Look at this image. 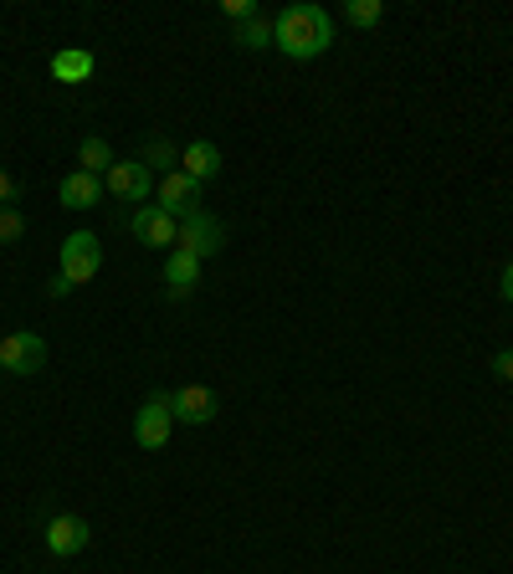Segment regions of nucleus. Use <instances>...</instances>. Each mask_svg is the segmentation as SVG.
<instances>
[{"mask_svg": "<svg viewBox=\"0 0 513 574\" xmlns=\"http://www.w3.org/2000/svg\"><path fill=\"white\" fill-rule=\"evenodd\" d=\"M329 41H334V21H329L324 5H288L283 16L273 21V47L293 62H313L324 57Z\"/></svg>", "mask_w": 513, "mask_h": 574, "instance_id": "f257e3e1", "label": "nucleus"}, {"mask_svg": "<svg viewBox=\"0 0 513 574\" xmlns=\"http://www.w3.org/2000/svg\"><path fill=\"white\" fill-rule=\"evenodd\" d=\"M175 247L205 262V256H216L226 247V226L211 216V211H201V205H195L190 216H180V241H175Z\"/></svg>", "mask_w": 513, "mask_h": 574, "instance_id": "f03ea898", "label": "nucleus"}, {"mask_svg": "<svg viewBox=\"0 0 513 574\" xmlns=\"http://www.w3.org/2000/svg\"><path fill=\"white\" fill-rule=\"evenodd\" d=\"M0 370H11V374L47 370V338L32 334V328H16V334H5V338H0Z\"/></svg>", "mask_w": 513, "mask_h": 574, "instance_id": "7ed1b4c3", "label": "nucleus"}, {"mask_svg": "<svg viewBox=\"0 0 513 574\" xmlns=\"http://www.w3.org/2000/svg\"><path fill=\"white\" fill-rule=\"evenodd\" d=\"M98 267H103L98 237H93V231H72V237L62 241V277H68L72 287H83L98 277Z\"/></svg>", "mask_w": 513, "mask_h": 574, "instance_id": "20e7f679", "label": "nucleus"}, {"mask_svg": "<svg viewBox=\"0 0 513 574\" xmlns=\"http://www.w3.org/2000/svg\"><path fill=\"white\" fill-rule=\"evenodd\" d=\"M175 431V410H170V395H150L144 406L134 410V441L144 452H159Z\"/></svg>", "mask_w": 513, "mask_h": 574, "instance_id": "39448f33", "label": "nucleus"}, {"mask_svg": "<svg viewBox=\"0 0 513 574\" xmlns=\"http://www.w3.org/2000/svg\"><path fill=\"white\" fill-rule=\"evenodd\" d=\"M103 190H114L119 201H129V205H144V195L154 190V175H150V165L144 159H114V169L103 175Z\"/></svg>", "mask_w": 513, "mask_h": 574, "instance_id": "423d86ee", "label": "nucleus"}, {"mask_svg": "<svg viewBox=\"0 0 513 574\" xmlns=\"http://www.w3.org/2000/svg\"><path fill=\"white\" fill-rule=\"evenodd\" d=\"M170 410L180 426H211L216 421V390L211 385H180L170 395Z\"/></svg>", "mask_w": 513, "mask_h": 574, "instance_id": "0eeeda50", "label": "nucleus"}, {"mask_svg": "<svg viewBox=\"0 0 513 574\" xmlns=\"http://www.w3.org/2000/svg\"><path fill=\"white\" fill-rule=\"evenodd\" d=\"M87 539H93V528H87V518H77V513H57V518L47 524V549H51V559L83 554Z\"/></svg>", "mask_w": 513, "mask_h": 574, "instance_id": "6e6552de", "label": "nucleus"}, {"mask_svg": "<svg viewBox=\"0 0 513 574\" xmlns=\"http://www.w3.org/2000/svg\"><path fill=\"white\" fill-rule=\"evenodd\" d=\"M134 237L144 241V247H170L180 241V226H175V216L165 211V205H139L134 211Z\"/></svg>", "mask_w": 513, "mask_h": 574, "instance_id": "1a4fd4ad", "label": "nucleus"}, {"mask_svg": "<svg viewBox=\"0 0 513 574\" xmlns=\"http://www.w3.org/2000/svg\"><path fill=\"white\" fill-rule=\"evenodd\" d=\"M154 190H159V205H165L170 216H190L195 201H201V180H190L186 169H170V175H165Z\"/></svg>", "mask_w": 513, "mask_h": 574, "instance_id": "9d476101", "label": "nucleus"}, {"mask_svg": "<svg viewBox=\"0 0 513 574\" xmlns=\"http://www.w3.org/2000/svg\"><path fill=\"white\" fill-rule=\"evenodd\" d=\"M103 201V175H87V169H72L62 180V205L68 211H93Z\"/></svg>", "mask_w": 513, "mask_h": 574, "instance_id": "9b49d317", "label": "nucleus"}, {"mask_svg": "<svg viewBox=\"0 0 513 574\" xmlns=\"http://www.w3.org/2000/svg\"><path fill=\"white\" fill-rule=\"evenodd\" d=\"M165 283H170V298H186L190 287L201 283V256H190L175 247V252L165 256Z\"/></svg>", "mask_w": 513, "mask_h": 574, "instance_id": "f8f14e48", "label": "nucleus"}, {"mask_svg": "<svg viewBox=\"0 0 513 574\" xmlns=\"http://www.w3.org/2000/svg\"><path fill=\"white\" fill-rule=\"evenodd\" d=\"M180 169H186L190 180H211V175H222V150L216 144H205V139H195L186 154H180Z\"/></svg>", "mask_w": 513, "mask_h": 574, "instance_id": "ddd939ff", "label": "nucleus"}, {"mask_svg": "<svg viewBox=\"0 0 513 574\" xmlns=\"http://www.w3.org/2000/svg\"><path fill=\"white\" fill-rule=\"evenodd\" d=\"M51 77H57V83H87V77H93V51H83V47L57 51V57H51Z\"/></svg>", "mask_w": 513, "mask_h": 574, "instance_id": "4468645a", "label": "nucleus"}, {"mask_svg": "<svg viewBox=\"0 0 513 574\" xmlns=\"http://www.w3.org/2000/svg\"><path fill=\"white\" fill-rule=\"evenodd\" d=\"M77 165H83L87 175H108V169H114V150H108V139L87 134L83 144H77Z\"/></svg>", "mask_w": 513, "mask_h": 574, "instance_id": "2eb2a0df", "label": "nucleus"}, {"mask_svg": "<svg viewBox=\"0 0 513 574\" xmlns=\"http://www.w3.org/2000/svg\"><path fill=\"white\" fill-rule=\"evenodd\" d=\"M344 21L359 26V32H370L385 21V0H344Z\"/></svg>", "mask_w": 513, "mask_h": 574, "instance_id": "dca6fc26", "label": "nucleus"}, {"mask_svg": "<svg viewBox=\"0 0 513 574\" xmlns=\"http://www.w3.org/2000/svg\"><path fill=\"white\" fill-rule=\"evenodd\" d=\"M237 47H247V51H267V47H273V21H267V16L241 21V26H237Z\"/></svg>", "mask_w": 513, "mask_h": 574, "instance_id": "f3484780", "label": "nucleus"}, {"mask_svg": "<svg viewBox=\"0 0 513 574\" xmlns=\"http://www.w3.org/2000/svg\"><path fill=\"white\" fill-rule=\"evenodd\" d=\"M21 231H26V216H21L16 205L0 211V241H21Z\"/></svg>", "mask_w": 513, "mask_h": 574, "instance_id": "a211bd4d", "label": "nucleus"}, {"mask_svg": "<svg viewBox=\"0 0 513 574\" xmlns=\"http://www.w3.org/2000/svg\"><path fill=\"white\" fill-rule=\"evenodd\" d=\"M222 11H226L231 21H237V26H241V21H252V16H256V5H252V0H222Z\"/></svg>", "mask_w": 513, "mask_h": 574, "instance_id": "6ab92c4d", "label": "nucleus"}, {"mask_svg": "<svg viewBox=\"0 0 513 574\" xmlns=\"http://www.w3.org/2000/svg\"><path fill=\"white\" fill-rule=\"evenodd\" d=\"M21 201V186L16 180H11V175H5V169H0V205H5V211H11V205Z\"/></svg>", "mask_w": 513, "mask_h": 574, "instance_id": "aec40b11", "label": "nucleus"}, {"mask_svg": "<svg viewBox=\"0 0 513 574\" xmlns=\"http://www.w3.org/2000/svg\"><path fill=\"white\" fill-rule=\"evenodd\" d=\"M493 374L498 380H513V349H498L493 355Z\"/></svg>", "mask_w": 513, "mask_h": 574, "instance_id": "412c9836", "label": "nucleus"}, {"mask_svg": "<svg viewBox=\"0 0 513 574\" xmlns=\"http://www.w3.org/2000/svg\"><path fill=\"white\" fill-rule=\"evenodd\" d=\"M165 159H175L170 144H150V150H144V165H165Z\"/></svg>", "mask_w": 513, "mask_h": 574, "instance_id": "4be33fe9", "label": "nucleus"}, {"mask_svg": "<svg viewBox=\"0 0 513 574\" xmlns=\"http://www.w3.org/2000/svg\"><path fill=\"white\" fill-rule=\"evenodd\" d=\"M47 292H51V298H68V292H72V283H68V277H62V272H57V277H51V283H47Z\"/></svg>", "mask_w": 513, "mask_h": 574, "instance_id": "5701e85b", "label": "nucleus"}, {"mask_svg": "<svg viewBox=\"0 0 513 574\" xmlns=\"http://www.w3.org/2000/svg\"><path fill=\"white\" fill-rule=\"evenodd\" d=\"M503 298H509V303H513V262H509V267H503Z\"/></svg>", "mask_w": 513, "mask_h": 574, "instance_id": "b1692460", "label": "nucleus"}, {"mask_svg": "<svg viewBox=\"0 0 513 574\" xmlns=\"http://www.w3.org/2000/svg\"><path fill=\"white\" fill-rule=\"evenodd\" d=\"M0 211H5V205H0Z\"/></svg>", "mask_w": 513, "mask_h": 574, "instance_id": "393cba45", "label": "nucleus"}, {"mask_svg": "<svg viewBox=\"0 0 513 574\" xmlns=\"http://www.w3.org/2000/svg\"><path fill=\"white\" fill-rule=\"evenodd\" d=\"M0 338H5V334H0Z\"/></svg>", "mask_w": 513, "mask_h": 574, "instance_id": "a878e982", "label": "nucleus"}]
</instances>
